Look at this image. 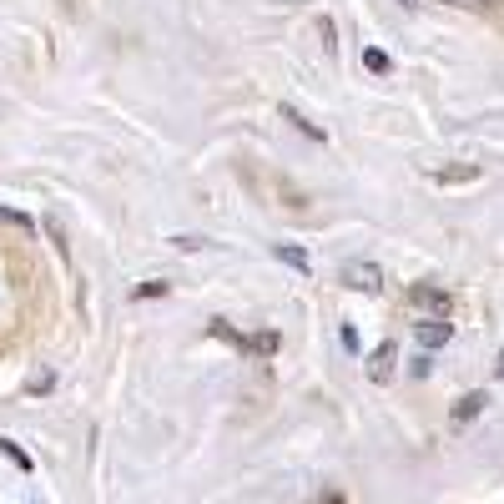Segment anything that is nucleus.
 Segmentation results:
<instances>
[{"label":"nucleus","instance_id":"nucleus-7","mask_svg":"<svg viewBox=\"0 0 504 504\" xmlns=\"http://www.w3.org/2000/svg\"><path fill=\"white\" fill-rule=\"evenodd\" d=\"M283 121H293V126H297L303 136H318V142H323V126H313V121H307L297 106H283Z\"/></svg>","mask_w":504,"mask_h":504},{"label":"nucleus","instance_id":"nucleus-2","mask_svg":"<svg viewBox=\"0 0 504 504\" xmlns=\"http://www.w3.org/2000/svg\"><path fill=\"white\" fill-rule=\"evenodd\" d=\"M408 303H414V307H424V313H428V318H449V293H444V287H434V283H418L414 287V293H408Z\"/></svg>","mask_w":504,"mask_h":504},{"label":"nucleus","instance_id":"nucleus-11","mask_svg":"<svg viewBox=\"0 0 504 504\" xmlns=\"http://www.w3.org/2000/svg\"><path fill=\"white\" fill-rule=\"evenodd\" d=\"M404 5H424V0H404Z\"/></svg>","mask_w":504,"mask_h":504},{"label":"nucleus","instance_id":"nucleus-6","mask_svg":"<svg viewBox=\"0 0 504 504\" xmlns=\"http://www.w3.org/2000/svg\"><path fill=\"white\" fill-rule=\"evenodd\" d=\"M484 404H489V398H484V394H464L459 404H454V424H469V418L479 414Z\"/></svg>","mask_w":504,"mask_h":504},{"label":"nucleus","instance_id":"nucleus-9","mask_svg":"<svg viewBox=\"0 0 504 504\" xmlns=\"http://www.w3.org/2000/svg\"><path fill=\"white\" fill-rule=\"evenodd\" d=\"M363 66H368V71H388V55L384 51H363Z\"/></svg>","mask_w":504,"mask_h":504},{"label":"nucleus","instance_id":"nucleus-10","mask_svg":"<svg viewBox=\"0 0 504 504\" xmlns=\"http://www.w3.org/2000/svg\"><path fill=\"white\" fill-rule=\"evenodd\" d=\"M444 5H459V11H489L494 0H444Z\"/></svg>","mask_w":504,"mask_h":504},{"label":"nucleus","instance_id":"nucleus-12","mask_svg":"<svg viewBox=\"0 0 504 504\" xmlns=\"http://www.w3.org/2000/svg\"><path fill=\"white\" fill-rule=\"evenodd\" d=\"M499 373H504V353H499Z\"/></svg>","mask_w":504,"mask_h":504},{"label":"nucleus","instance_id":"nucleus-8","mask_svg":"<svg viewBox=\"0 0 504 504\" xmlns=\"http://www.w3.org/2000/svg\"><path fill=\"white\" fill-rule=\"evenodd\" d=\"M277 257H283L287 267H297V273H307V252L303 247H277Z\"/></svg>","mask_w":504,"mask_h":504},{"label":"nucleus","instance_id":"nucleus-5","mask_svg":"<svg viewBox=\"0 0 504 504\" xmlns=\"http://www.w3.org/2000/svg\"><path fill=\"white\" fill-rule=\"evenodd\" d=\"M394 343H384V348H378V353H373V363H368V373H373V378H378V384H384V378H388V373H394Z\"/></svg>","mask_w":504,"mask_h":504},{"label":"nucleus","instance_id":"nucleus-1","mask_svg":"<svg viewBox=\"0 0 504 504\" xmlns=\"http://www.w3.org/2000/svg\"><path fill=\"white\" fill-rule=\"evenodd\" d=\"M424 172H428V182H438V186H469V182L484 176V166L479 162H459V166H424Z\"/></svg>","mask_w":504,"mask_h":504},{"label":"nucleus","instance_id":"nucleus-4","mask_svg":"<svg viewBox=\"0 0 504 504\" xmlns=\"http://www.w3.org/2000/svg\"><path fill=\"white\" fill-rule=\"evenodd\" d=\"M418 343H424V348H438V343H444V338H449V318H418Z\"/></svg>","mask_w":504,"mask_h":504},{"label":"nucleus","instance_id":"nucleus-3","mask_svg":"<svg viewBox=\"0 0 504 504\" xmlns=\"http://www.w3.org/2000/svg\"><path fill=\"white\" fill-rule=\"evenodd\" d=\"M343 283L358 287V293H378V287H384V267L378 263H348L343 267Z\"/></svg>","mask_w":504,"mask_h":504}]
</instances>
